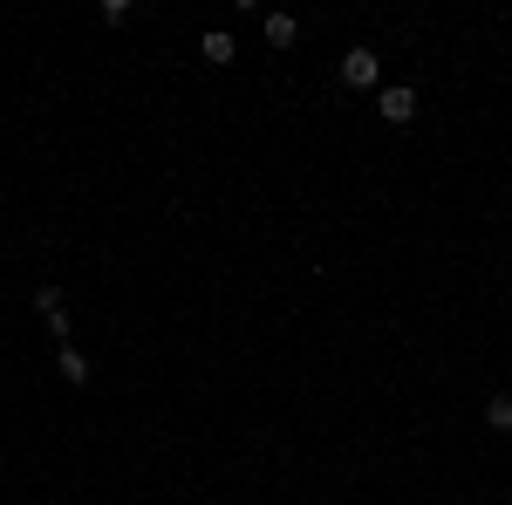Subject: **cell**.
I'll use <instances>...</instances> for the list:
<instances>
[{
	"mask_svg": "<svg viewBox=\"0 0 512 505\" xmlns=\"http://www.w3.org/2000/svg\"><path fill=\"white\" fill-rule=\"evenodd\" d=\"M376 117L383 123H410L417 117V89H410V82H403V89H383V96H376Z\"/></svg>",
	"mask_w": 512,
	"mask_h": 505,
	"instance_id": "obj_1",
	"label": "cell"
},
{
	"mask_svg": "<svg viewBox=\"0 0 512 505\" xmlns=\"http://www.w3.org/2000/svg\"><path fill=\"white\" fill-rule=\"evenodd\" d=\"M376 76H383V62H376L369 48H355L349 62H342V82H349V89H376Z\"/></svg>",
	"mask_w": 512,
	"mask_h": 505,
	"instance_id": "obj_2",
	"label": "cell"
},
{
	"mask_svg": "<svg viewBox=\"0 0 512 505\" xmlns=\"http://www.w3.org/2000/svg\"><path fill=\"white\" fill-rule=\"evenodd\" d=\"M198 55H205V62H212V69H226V62H233V55H239V41L226 35V28H212V35L198 41Z\"/></svg>",
	"mask_w": 512,
	"mask_h": 505,
	"instance_id": "obj_3",
	"label": "cell"
},
{
	"mask_svg": "<svg viewBox=\"0 0 512 505\" xmlns=\"http://www.w3.org/2000/svg\"><path fill=\"white\" fill-rule=\"evenodd\" d=\"M55 369H62V383H89V355H82V349H62V355H55Z\"/></svg>",
	"mask_w": 512,
	"mask_h": 505,
	"instance_id": "obj_4",
	"label": "cell"
},
{
	"mask_svg": "<svg viewBox=\"0 0 512 505\" xmlns=\"http://www.w3.org/2000/svg\"><path fill=\"white\" fill-rule=\"evenodd\" d=\"M267 41L274 48H294V14H267Z\"/></svg>",
	"mask_w": 512,
	"mask_h": 505,
	"instance_id": "obj_5",
	"label": "cell"
},
{
	"mask_svg": "<svg viewBox=\"0 0 512 505\" xmlns=\"http://www.w3.org/2000/svg\"><path fill=\"white\" fill-rule=\"evenodd\" d=\"M485 424H492V430H512V396H492V403H485Z\"/></svg>",
	"mask_w": 512,
	"mask_h": 505,
	"instance_id": "obj_6",
	"label": "cell"
},
{
	"mask_svg": "<svg viewBox=\"0 0 512 505\" xmlns=\"http://www.w3.org/2000/svg\"><path fill=\"white\" fill-rule=\"evenodd\" d=\"M41 321H48V335H55V342H62V349H69V328H76V321H69V308H55V314H41Z\"/></svg>",
	"mask_w": 512,
	"mask_h": 505,
	"instance_id": "obj_7",
	"label": "cell"
},
{
	"mask_svg": "<svg viewBox=\"0 0 512 505\" xmlns=\"http://www.w3.org/2000/svg\"><path fill=\"white\" fill-rule=\"evenodd\" d=\"M130 14H137V7H130V0H103V21H110V28H123V21H130Z\"/></svg>",
	"mask_w": 512,
	"mask_h": 505,
	"instance_id": "obj_8",
	"label": "cell"
}]
</instances>
